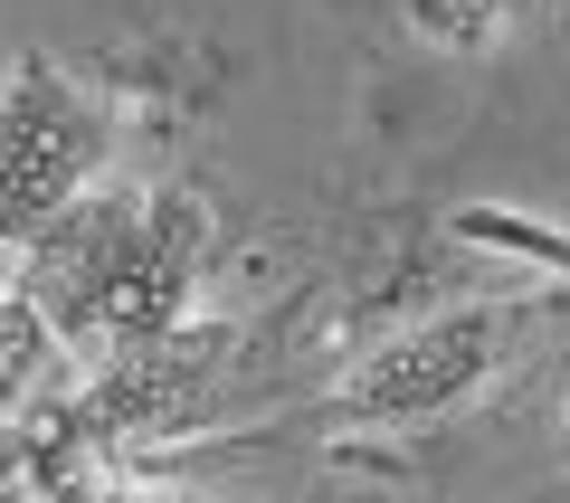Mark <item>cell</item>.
Masks as SVG:
<instances>
[{
    "label": "cell",
    "instance_id": "277c9868",
    "mask_svg": "<svg viewBox=\"0 0 570 503\" xmlns=\"http://www.w3.org/2000/svg\"><path fill=\"white\" fill-rule=\"evenodd\" d=\"M105 161H115V105L86 96L39 48H20L10 96H0V228L10 238L48 228L77 190L105 181Z\"/></svg>",
    "mask_w": 570,
    "mask_h": 503
},
{
    "label": "cell",
    "instance_id": "8992f818",
    "mask_svg": "<svg viewBox=\"0 0 570 503\" xmlns=\"http://www.w3.org/2000/svg\"><path fill=\"white\" fill-rule=\"evenodd\" d=\"M513 20H523V0H409V29L448 58H485Z\"/></svg>",
    "mask_w": 570,
    "mask_h": 503
},
{
    "label": "cell",
    "instance_id": "7a4b0ae2",
    "mask_svg": "<svg viewBox=\"0 0 570 503\" xmlns=\"http://www.w3.org/2000/svg\"><path fill=\"white\" fill-rule=\"evenodd\" d=\"M542 333V295H475V304H438V314L400 323L362 362L333 381V418L343 427H419V418H456L466 400H485L523 343Z\"/></svg>",
    "mask_w": 570,
    "mask_h": 503
},
{
    "label": "cell",
    "instance_id": "5b68a950",
    "mask_svg": "<svg viewBox=\"0 0 570 503\" xmlns=\"http://www.w3.org/2000/svg\"><path fill=\"white\" fill-rule=\"evenodd\" d=\"M58 362H67V333H58V314H48V304L29 295L20 276H10V295H0V408L20 418V408H29V389H39Z\"/></svg>",
    "mask_w": 570,
    "mask_h": 503
},
{
    "label": "cell",
    "instance_id": "6da1fadb",
    "mask_svg": "<svg viewBox=\"0 0 570 503\" xmlns=\"http://www.w3.org/2000/svg\"><path fill=\"white\" fill-rule=\"evenodd\" d=\"M209 238H219V219H209V200L190 181H124V171H105L48 228L10 238V276L58 314L77 362H105V352L153 343V333H171L190 314Z\"/></svg>",
    "mask_w": 570,
    "mask_h": 503
},
{
    "label": "cell",
    "instance_id": "52a82bcc",
    "mask_svg": "<svg viewBox=\"0 0 570 503\" xmlns=\"http://www.w3.org/2000/svg\"><path fill=\"white\" fill-rule=\"evenodd\" d=\"M551 257H561V276H570V247H551Z\"/></svg>",
    "mask_w": 570,
    "mask_h": 503
},
{
    "label": "cell",
    "instance_id": "3957f363",
    "mask_svg": "<svg viewBox=\"0 0 570 503\" xmlns=\"http://www.w3.org/2000/svg\"><path fill=\"white\" fill-rule=\"evenodd\" d=\"M228 371H238V323H171L153 343H124L86 362V381L58 400V456L29 475H86V456H124V446H163L219 408Z\"/></svg>",
    "mask_w": 570,
    "mask_h": 503
}]
</instances>
